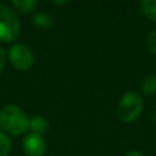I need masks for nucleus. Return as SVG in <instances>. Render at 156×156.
I'll list each match as a JSON object with an SVG mask.
<instances>
[{"label":"nucleus","instance_id":"obj_11","mask_svg":"<svg viewBox=\"0 0 156 156\" xmlns=\"http://www.w3.org/2000/svg\"><path fill=\"white\" fill-rule=\"evenodd\" d=\"M10 150H11L10 138L4 132H0V156H7Z\"/></svg>","mask_w":156,"mask_h":156},{"label":"nucleus","instance_id":"obj_1","mask_svg":"<svg viewBox=\"0 0 156 156\" xmlns=\"http://www.w3.org/2000/svg\"><path fill=\"white\" fill-rule=\"evenodd\" d=\"M0 128L6 134L17 136L29 129V118L18 106L7 105L0 111Z\"/></svg>","mask_w":156,"mask_h":156},{"label":"nucleus","instance_id":"obj_14","mask_svg":"<svg viewBox=\"0 0 156 156\" xmlns=\"http://www.w3.org/2000/svg\"><path fill=\"white\" fill-rule=\"evenodd\" d=\"M123 156H144V154H141V152L138 151V150H129V151H127Z\"/></svg>","mask_w":156,"mask_h":156},{"label":"nucleus","instance_id":"obj_5","mask_svg":"<svg viewBox=\"0 0 156 156\" xmlns=\"http://www.w3.org/2000/svg\"><path fill=\"white\" fill-rule=\"evenodd\" d=\"M22 149L26 156H44L46 151V143L43 135L29 133L22 140Z\"/></svg>","mask_w":156,"mask_h":156},{"label":"nucleus","instance_id":"obj_6","mask_svg":"<svg viewBox=\"0 0 156 156\" xmlns=\"http://www.w3.org/2000/svg\"><path fill=\"white\" fill-rule=\"evenodd\" d=\"M29 129L32 130V133L43 135L49 129V123L43 116H33L29 119Z\"/></svg>","mask_w":156,"mask_h":156},{"label":"nucleus","instance_id":"obj_7","mask_svg":"<svg viewBox=\"0 0 156 156\" xmlns=\"http://www.w3.org/2000/svg\"><path fill=\"white\" fill-rule=\"evenodd\" d=\"M33 22L40 29H49L54 26V17L46 12H37L33 16Z\"/></svg>","mask_w":156,"mask_h":156},{"label":"nucleus","instance_id":"obj_3","mask_svg":"<svg viewBox=\"0 0 156 156\" xmlns=\"http://www.w3.org/2000/svg\"><path fill=\"white\" fill-rule=\"evenodd\" d=\"M21 30L17 13L7 5H0V41H13Z\"/></svg>","mask_w":156,"mask_h":156},{"label":"nucleus","instance_id":"obj_4","mask_svg":"<svg viewBox=\"0 0 156 156\" xmlns=\"http://www.w3.org/2000/svg\"><path fill=\"white\" fill-rule=\"evenodd\" d=\"M10 63L18 71H28L34 65V54L26 44H15L7 52Z\"/></svg>","mask_w":156,"mask_h":156},{"label":"nucleus","instance_id":"obj_13","mask_svg":"<svg viewBox=\"0 0 156 156\" xmlns=\"http://www.w3.org/2000/svg\"><path fill=\"white\" fill-rule=\"evenodd\" d=\"M5 61H6V54L4 51V49L0 46V74L4 69V66H5Z\"/></svg>","mask_w":156,"mask_h":156},{"label":"nucleus","instance_id":"obj_10","mask_svg":"<svg viewBox=\"0 0 156 156\" xmlns=\"http://www.w3.org/2000/svg\"><path fill=\"white\" fill-rule=\"evenodd\" d=\"M141 91L145 95L156 94V74H150L141 83Z\"/></svg>","mask_w":156,"mask_h":156},{"label":"nucleus","instance_id":"obj_9","mask_svg":"<svg viewBox=\"0 0 156 156\" xmlns=\"http://www.w3.org/2000/svg\"><path fill=\"white\" fill-rule=\"evenodd\" d=\"M16 10L21 13H29L37 6V0H11Z\"/></svg>","mask_w":156,"mask_h":156},{"label":"nucleus","instance_id":"obj_12","mask_svg":"<svg viewBox=\"0 0 156 156\" xmlns=\"http://www.w3.org/2000/svg\"><path fill=\"white\" fill-rule=\"evenodd\" d=\"M147 48L151 52L156 55V30L151 32L147 37Z\"/></svg>","mask_w":156,"mask_h":156},{"label":"nucleus","instance_id":"obj_15","mask_svg":"<svg viewBox=\"0 0 156 156\" xmlns=\"http://www.w3.org/2000/svg\"><path fill=\"white\" fill-rule=\"evenodd\" d=\"M67 0H52V2H55V4H57V5H62V4H65Z\"/></svg>","mask_w":156,"mask_h":156},{"label":"nucleus","instance_id":"obj_16","mask_svg":"<svg viewBox=\"0 0 156 156\" xmlns=\"http://www.w3.org/2000/svg\"><path fill=\"white\" fill-rule=\"evenodd\" d=\"M152 121L156 123V110L154 111V113H152Z\"/></svg>","mask_w":156,"mask_h":156},{"label":"nucleus","instance_id":"obj_8","mask_svg":"<svg viewBox=\"0 0 156 156\" xmlns=\"http://www.w3.org/2000/svg\"><path fill=\"white\" fill-rule=\"evenodd\" d=\"M140 10L149 20L156 22V0H141Z\"/></svg>","mask_w":156,"mask_h":156},{"label":"nucleus","instance_id":"obj_2","mask_svg":"<svg viewBox=\"0 0 156 156\" xmlns=\"http://www.w3.org/2000/svg\"><path fill=\"white\" fill-rule=\"evenodd\" d=\"M143 107H144V102L140 94L135 91H128L121 98L116 112L122 122L132 123L139 118Z\"/></svg>","mask_w":156,"mask_h":156}]
</instances>
